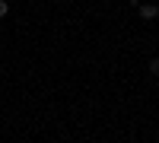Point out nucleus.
<instances>
[{"mask_svg":"<svg viewBox=\"0 0 159 143\" xmlns=\"http://www.w3.org/2000/svg\"><path fill=\"white\" fill-rule=\"evenodd\" d=\"M140 16H143V19H156V16H159V7H153V3L140 7Z\"/></svg>","mask_w":159,"mask_h":143,"instance_id":"f257e3e1","label":"nucleus"},{"mask_svg":"<svg viewBox=\"0 0 159 143\" xmlns=\"http://www.w3.org/2000/svg\"><path fill=\"white\" fill-rule=\"evenodd\" d=\"M150 73H156V76H159V57H153V60H150Z\"/></svg>","mask_w":159,"mask_h":143,"instance_id":"f03ea898","label":"nucleus"},{"mask_svg":"<svg viewBox=\"0 0 159 143\" xmlns=\"http://www.w3.org/2000/svg\"><path fill=\"white\" fill-rule=\"evenodd\" d=\"M7 13H10V3H7V0H0V19H3Z\"/></svg>","mask_w":159,"mask_h":143,"instance_id":"7ed1b4c3","label":"nucleus"},{"mask_svg":"<svg viewBox=\"0 0 159 143\" xmlns=\"http://www.w3.org/2000/svg\"><path fill=\"white\" fill-rule=\"evenodd\" d=\"M0 32H3V29H0Z\"/></svg>","mask_w":159,"mask_h":143,"instance_id":"20e7f679","label":"nucleus"}]
</instances>
